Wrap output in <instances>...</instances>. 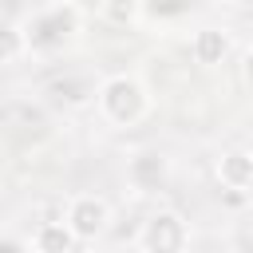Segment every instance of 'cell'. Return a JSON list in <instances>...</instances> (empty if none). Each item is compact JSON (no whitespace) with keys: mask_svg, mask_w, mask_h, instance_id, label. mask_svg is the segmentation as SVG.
Instances as JSON below:
<instances>
[{"mask_svg":"<svg viewBox=\"0 0 253 253\" xmlns=\"http://www.w3.org/2000/svg\"><path fill=\"white\" fill-rule=\"evenodd\" d=\"M95 107H99V115H103L111 126L130 130V126H138V123L150 115V91H146V83H142L138 75L115 71V75H107V79L95 87Z\"/></svg>","mask_w":253,"mask_h":253,"instance_id":"obj_1","label":"cell"},{"mask_svg":"<svg viewBox=\"0 0 253 253\" xmlns=\"http://www.w3.org/2000/svg\"><path fill=\"white\" fill-rule=\"evenodd\" d=\"M83 16L79 4H51V8H40L28 16L24 32H28V51H51L59 47L71 32H75V20Z\"/></svg>","mask_w":253,"mask_h":253,"instance_id":"obj_2","label":"cell"},{"mask_svg":"<svg viewBox=\"0 0 253 253\" xmlns=\"http://www.w3.org/2000/svg\"><path fill=\"white\" fill-rule=\"evenodd\" d=\"M28 55V32L16 20H0V67L20 63Z\"/></svg>","mask_w":253,"mask_h":253,"instance_id":"obj_9","label":"cell"},{"mask_svg":"<svg viewBox=\"0 0 253 253\" xmlns=\"http://www.w3.org/2000/svg\"><path fill=\"white\" fill-rule=\"evenodd\" d=\"M217 182L233 194H249L253 190V150H241V146L225 150L217 158Z\"/></svg>","mask_w":253,"mask_h":253,"instance_id":"obj_6","label":"cell"},{"mask_svg":"<svg viewBox=\"0 0 253 253\" xmlns=\"http://www.w3.org/2000/svg\"><path fill=\"white\" fill-rule=\"evenodd\" d=\"M126 182H130L138 194L162 190V182H166V158H162L158 150H138V154L126 162Z\"/></svg>","mask_w":253,"mask_h":253,"instance_id":"obj_7","label":"cell"},{"mask_svg":"<svg viewBox=\"0 0 253 253\" xmlns=\"http://www.w3.org/2000/svg\"><path fill=\"white\" fill-rule=\"evenodd\" d=\"M229 51H233V36H229L225 28H213V24L198 28L194 40H190V55H194V63H202V67H217V63H225Z\"/></svg>","mask_w":253,"mask_h":253,"instance_id":"obj_5","label":"cell"},{"mask_svg":"<svg viewBox=\"0 0 253 253\" xmlns=\"http://www.w3.org/2000/svg\"><path fill=\"white\" fill-rule=\"evenodd\" d=\"M75 233L67 229V221H43V225H36V233H32V249L36 253H75Z\"/></svg>","mask_w":253,"mask_h":253,"instance_id":"obj_8","label":"cell"},{"mask_svg":"<svg viewBox=\"0 0 253 253\" xmlns=\"http://www.w3.org/2000/svg\"><path fill=\"white\" fill-rule=\"evenodd\" d=\"M67 229L75 233V241H95L107 233L111 225V202L99 198V194H75L67 202V213H63Z\"/></svg>","mask_w":253,"mask_h":253,"instance_id":"obj_4","label":"cell"},{"mask_svg":"<svg viewBox=\"0 0 253 253\" xmlns=\"http://www.w3.org/2000/svg\"><path fill=\"white\" fill-rule=\"evenodd\" d=\"M190 225L178 210H154L138 225V249L142 253H186Z\"/></svg>","mask_w":253,"mask_h":253,"instance_id":"obj_3","label":"cell"},{"mask_svg":"<svg viewBox=\"0 0 253 253\" xmlns=\"http://www.w3.org/2000/svg\"><path fill=\"white\" fill-rule=\"evenodd\" d=\"M241 75H245V83L253 87V51H249V55H245V63H241Z\"/></svg>","mask_w":253,"mask_h":253,"instance_id":"obj_11","label":"cell"},{"mask_svg":"<svg viewBox=\"0 0 253 253\" xmlns=\"http://www.w3.org/2000/svg\"><path fill=\"white\" fill-rule=\"evenodd\" d=\"M142 4H99L95 8V16H107V20H119V24H134V20H142Z\"/></svg>","mask_w":253,"mask_h":253,"instance_id":"obj_10","label":"cell"}]
</instances>
